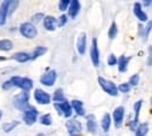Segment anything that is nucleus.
Returning a JSON list of instances; mask_svg holds the SVG:
<instances>
[{
	"label": "nucleus",
	"instance_id": "f257e3e1",
	"mask_svg": "<svg viewBox=\"0 0 152 136\" xmlns=\"http://www.w3.org/2000/svg\"><path fill=\"white\" fill-rule=\"evenodd\" d=\"M14 87H18L22 89L23 92H28L33 87V81L27 78H20V76H14L10 80Z\"/></svg>",
	"mask_w": 152,
	"mask_h": 136
},
{
	"label": "nucleus",
	"instance_id": "f03ea898",
	"mask_svg": "<svg viewBox=\"0 0 152 136\" xmlns=\"http://www.w3.org/2000/svg\"><path fill=\"white\" fill-rule=\"evenodd\" d=\"M28 99H29V95L27 92H22L18 94L17 96L13 99V104L15 108H18L20 110H26L29 106H28Z\"/></svg>",
	"mask_w": 152,
	"mask_h": 136
},
{
	"label": "nucleus",
	"instance_id": "7ed1b4c3",
	"mask_svg": "<svg viewBox=\"0 0 152 136\" xmlns=\"http://www.w3.org/2000/svg\"><path fill=\"white\" fill-rule=\"evenodd\" d=\"M20 33L27 38V39H34L38 34V31L35 28V26L31 22H25L20 26Z\"/></svg>",
	"mask_w": 152,
	"mask_h": 136
},
{
	"label": "nucleus",
	"instance_id": "20e7f679",
	"mask_svg": "<svg viewBox=\"0 0 152 136\" xmlns=\"http://www.w3.org/2000/svg\"><path fill=\"white\" fill-rule=\"evenodd\" d=\"M98 83H99V86L103 88V90H104L105 93H108L109 95H111V96H116V95H117L118 88L115 86L114 82H111V81H109V80H105V79H103V78H98Z\"/></svg>",
	"mask_w": 152,
	"mask_h": 136
},
{
	"label": "nucleus",
	"instance_id": "39448f33",
	"mask_svg": "<svg viewBox=\"0 0 152 136\" xmlns=\"http://www.w3.org/2000/svg\"><path fill=\"white\" fill-rule=\"evenodd\" d=\"M55 108L58 112V114L63 115L66 117H69L72 115L73 110H72V106L67 102V101H62V102H58V103H55Z\"/></svg>",
	"mask_w": 152,
	"mask_h": 136
},
{
	"label": "nucleus",
	"instance_id": "423d86ee",
	"mask_svg": "<svg viewBox=\"0 0 152 136\" xmlns=\"http://www.w3.org/2000/svg\"><path fill=\"white\" fill-rule=\"evenodd\" d=\"M37 117H38V110L33 107H28L23 112V121L27 124H33L37 121Z\"/></svg>",
	"mask_w": 152,
	"mask_h": 136
},
{
	"label": "nucleus",
	"instance_id": "0eeeda50",
	"mask_svg": "<svg viewBox=\"0 0 152 136\" xmlns=\"http://www.w3.org/2000/svg\"><path fill=\"white\" fill-rule=\"evenodd\" d=\"M40 81L45 86H48V87L53 86L55 83V81H56V73H55V71H48V72H46L41 76Z\"/></svg>",
	"mask_w": 152,
	"mask_h": 136
},
{
	"label": "nucleus",
	"instance_id": "6e6552de",
	"mask_svg": "<svg viewBox=\"0 0 152 136\" xmlns=\"http://www.w3.org/2000/svg\"><path fill=\"white\" fill-rule=\"evenodd\" d=\"M67 129L69 132V134L72 136H76L78 135L81 132H82V126L78 121L76 120H69L67 122Z\"/></svg>",
	"mask_w": 152,
	"mask_h": 136
},
{
	"label": "nucleus",
	"instance_id": "1a4fd4ad",
	"mask_svg": "<svg viewBox=\"0 0 152 136\" xmlns=\"http://www.w3.org/2000/svg\"><path fill=\"white\" fill-rule=\"evenodd\" d=\"M34 97H35V101L40 104H48L50 102L49 94L43 92V90H41V89H37L34 92Z\"/></svg>",
	"mask_w": 152,
	"mask_h": 136
},
{
	"label": "nucleus",
	"instance_id": "9d476101",
	"mask_svg": "<svg viewBox=\"0 0 152 136\" xmlns=\"http://www.w3.org/2000/svg\"><path fill=\"white\" fill-rule=\"evenodd\" d=\"M10 5H11V1H4L0 6V26L6 22V18L10 11Z\"/></svg>",
	"mask_w": 152,
	"mask_h": 136
},
{
	"label": "nucleus",
	"instance_id": "9b49d317",
	"mask_svg": "<svg viewBox=\"0 0 152 136\" xmlns=\"http://www.w3.org/2000/svg\"><path fill=\"white\" fill-rule=\"evenodd\" d=\"M90 57L91 61L95 66H98L99 63V52H98V46H97V40H93V46H91V51H90Z\"/></svg>",
	"mask_w": 152,
	"mask_h": 136
},
{
	"label": "nucleus",
	"instance_id": "f8f14e48",
	"mask_svg": "<svg viewBox=\"0 0 152 136\" xmlns=\"http://www.w3.org/2000/svg\"><path fill=\"white\" fill-rule=\"evenodd\" d=\"M123 118H124V108H123V107L116 108L114 112V120H115V126H116L117 128H119V127L122 126Z\"/></svg>",
	"mask_w": 152,
	"mask_h": 136
},
{
	"label": "nucleus",
	"instance_id": "ddd939ff",
	"mask_svg": "<svg viewBox=\"0 0 152 136\" xmlns=\"http://www.w3.org/2000/svg\"><path fill=\"white\" fill-rule=\"evenodd\" d=\"M86 47H87V37L84 33L80 34L78 39H77V51L80 54H84L86 53Z\"/></svg>",
	"mask_w": 152,
	"mask_h": 136
},
{
	"label": "nucleus",
	"instance_id": "4468645a",
	"mask_svg": "<svg viewBox=\"0 0 152 136\" xmlns=\"http://www.w3.org/2000/svg\"><path fill=\"white\" fill-rule=\"evenodd\" d=\"M133 12H134L136 17L140 20V21H148V15H146V13L142 10V6H140L139 2H136V4H134Z\"/></svg>",
	"mask_w": 152,
	"mask_h": 136
},
{
	"label": "nucleus",
	"instance_id": "2eb2a0df",
	"mask_svg": "<svg viewBox=\"0 0 152 136\" xmlns=\"http://www.w3.org/2000/svg\"><path fill=\"white\" fill-rule=\"evenodd\" d=\"M80 7H81V5H80V2L77 1V0H73L72 2H70V5H69V15L72 17V18H75L76 15L78 14V12H80Z\"/></svg>",
	"mask_w": 152,
	"mask_h": 136
},
{
	"label": "nucleus",
	"instance_id": "dca6fc26",
	"mask_svg": "<svg viewBox=\"0 0 152 136\" xmlns=\"http://www.w3.org/2000/svg\"><path fill=\"white\" fill-rule=\"evenodd\" d=\"M43 25H45V28L46 29L54 31L56 28V19L53 18V17H46L43 19Z\"/></svg>",
	"mask_w": 152,
	"mask_h": 136
},
{
	"label": "nucleus",
	"instance_id": "f3484780",
	"mask_svg": "<svg viewBox=\"0 0 152 136\" xmlns=\"http://www.w3.org/2000/svg\"><path fill=\"white\" fill-rule=\"evenodd\" d=\"M87 127H88V132L95 134L97 132V123H96V120L94 115H89L87 118Z\"/></svg>",
	"mask_w": 152,
	"mask_h": 136
},
{
	"label": "nucleus",
	"instance_id": "a211bd4d",
	"mask_svg": "<svg viewBox=\"0 0 152 136\" xmlns=\"http://www.w3.org/2000/svg\"><path fill=\"white\" fill-rule=\"evenodd\" d=\"M142 103H143L142 101H138L134 104V118H133V121L131 122V124H130L131 129H134V127L138 123V117H139V112H140V108H142Z\"/></svg>",
	"mask_w": 152,
	"mask_h": 136
},
{
	"label": "nucleus",
	"instance_id": "6ab92c4d",
	"mask_svg": "<svg viewBox=\"0 0 152 136\" xmlns=\"http://www.w3.org/2000/svg\"><path fill=\"white\" fill-rule=\"evenodd\" d=\"M72 106H73L74 110L77 113V115H80V116H83V115H84V108H83V104H82L81 101L74 100V101L72 102Z\"/></svg>",
	"mask_w": 152,
	"mask_h": 136
},
{
	"label": "nucleus",
	"instance_id": "aec40b11",
	"mask_svg": "<svg viewBox=\"0 0 152 136\" xmlns=\"http://www.w3.org/2000/svg\"><path fill=\"white\" fill-rule=\"evenodd\" d=\"M129 61L130 58H126V57H121L119 60L117 61L118 62V69L119 72H125L126 68H128V65H129Z\"/></svg>",
	"mask_w": 152,
	"mask_h": 136
},
{
	"label": "nucleus",
	"instance_id": "412c9836",
	"mask_svg": "<svg viewBox=\"0 0 152 136\" xmlns=\"http://www.w3.org/2000/svg\"><path fill=\"white\" fill-rule=\"evenodd\" d=\"M14 60H17L18 62H26L28 60H31L32 57L28 54V53H25V52H19V53H15L13 55Z\"/></svg>",
	"mask_w": 152,
	"mask_h": 136
},
{
	"label": "nucleus",
	"instance_id": "4be33fe9",
	"mask_svg": "<svg viewBox=\"0 0 152 136\" xmlns=\"http://www.w3.org/2000/svg\"><path fill=\"white\" fill-rule=\"evenodd\" d=\"M149 132V124L142 123L136 128V136H145Z\"/></svg>",
	"mask_w": 152,
	"mask_h": 136
},
{
	"label": "nucleus",
	"instance_id": "5701e85b",
	"mask_svg": "<svg viewBox=\"0 0 152 136\" xmlns=\"http://www.w3.org/2000/svg\"><path fill=\"white\" fill-rule=\"evenodd\" d=\"M13 48V42L11 40H0V51H11Z\"/></svg>",
	"mask_w": 152,
	"mask_h": 136
},
{
	"label": "nucleus",
	"instance_id": "b1692460",
	"mask_svg": "<svg viewBox=\"0 0 152 136\" xmlns=\"http://www.w3.org/2000/svg\"><path fill=\"white\" fill-rule=\"evenodd\" d=\"M110 123H111V118H110V115L109 114H105L103 118H102V128L104 132H108L109 128H110Z\"/></svg>",
	"mask_w": 152,
	"mask_h": 136
},
{
	"label": "nucleus",
	"instance_id": "393cba45",
	"mask_svg": "<svg viewBox=\"0 0 152 136\" xmlns=\"http://www.w3.org/2000/svg\"><path fill=\"white\" fill-rule=\"evenodd\" d=\"M18 124H19V122H17V121L11 122V123H5V124L2 126V129H4V132L10 133V132H11V130H13Z\"/></svg>",
	"mask_w": 152,
	"mask_h": 136
},
{
	"label": "nucleus",
	"instance_id": "a878e982",
	"mask_svg": "<svg viewBox=\"0 0 152 136\" xmlns=\"http://www.w3.org/2000/svg\"><path fill=\"white\" fill-rule=\"evenodd\" d=\"M46 51H47V49H46L45 47H41V46L37 47L35 51H34V53H33V55H32V59H37V58H39V57H41L42 54L46 53Z\"/></svg>",
	"mask_w": 152,
	"mask_h": 136
},
{
	"label": "nucleus",
	"instance_id": "bb28decb",
	"mask_svg": "<svg viewBox=\"0 0 152 136\" xmlns=\"http://www.w3.org/2000/svg\"><path fill=\"white\" fill-rule=\"evenodd\" d=\"M54 101H60V102H62V101H64V95H63V90L62 89H57L56 92L54 93Z\"/></svg>",
	"mask_w": 152,
	"mask_h": 136
},
{
	"label": "nucleus",
	"instance_id": "cd10ccee",
	"mask_svg": "<svg viewBox=\"0 0 152 136\" xmlns=\"http://www.w3.org/2000/svg\"><path fill=\"white\" fill-rule=\"evenodd\" d=\"M40 122H41L42 124H45V126H50V124H52V116H50L49 114H46V115L41 116Z\"/></svg>",
	"mask_w": 152,
	"mask_h": 136
},
{
	"label": "nucleus",
	"instance_id": "c85d7f7f",
	"mask_svg": "<svg viewBox=\"0 0 152 136\" xmlns=\"http://www.w3.org/2000/svg\"><path fill=\"white\" fill-rule=\"evenodd\" d=\"M117 25L113 22L111 24V27H110V29H109V38L110 39H115L116 38V35H117Z\"/></svg>",
	"mask_w": 152,
	"mask_h": 136
},
{
	"label": "nucleus",
	"instance_id": "c756f323",
	"mask_svg": "<svg viewBox=\"0 0 152 136\" xmlns=\"http://www.w3.org/2000/svg\"><path fill=\"white\" fill-rule=\"evenodd\" d=\"M118 89H119V92H122V93H128V92L130 90V85H129V83H122V85H119Z\"/></svg>",
	"mask_w": 152,
	"mask_h": 136
},
{
	"label": "nucleus",
	"instance_id": "7c9ffc66",
	"mask_svg": "<svg viewBox=\"0 0 152 136\" xmlns=\"http://www.w3.org/2000/svg\"><path fill=\"white\" fill-rule=\"evenodd\" d=\"M69 5H70L69 0H62V1H60L58 7H60V10H61V11H64V10H67V7H68Z\"/></svg>",
	"mask_w": 152,
	"mask_h": 136
},
{
	"label": "nucleus",
	"instance_id": "2f4dec72",
	"mask_svg": "<svg viewBox=\"0 0 152 136\" xmlns=\"http://www.w3.org/2000/svg\"><path fill=\"white\" fill-rule=\"evenodd\" d=\"M139 82V75L138 74H134L132 78L130 79V85L131 86H137Z\"/></svg>",
	"mask_w": 152,
	"mask_h": 136
},
{
	"label": "nucleus",
	"instance_id": "473e14b6",
	"mask_svg": "<svg viewBox=\"0 0 152 136\" xmlns=\"http://www.w3.org/2000/svg\"><path fill=\"white\" fill-rule=\"evenodd\" d=\"M108 63H109V66H114L117 63V59L115 57L114 54H110L109 55V58H108Z\"/></svg>",
	"mask_w": 152,
	"mask_h": 136
},
{
	"label": "nucleus",
	"instance_id": "72a5a7b5",
	"mask_svg": "<svg viewBox=\"0 0 152 136\" xmlns=\"http://www.w3.org/2000/svg\"><path fill=\"white\" fill-rule=\"evenodd\" d=\"M41 18H43V14H42V13H38V14L33 15V18H32V21H33V22H39Z\"/></svg>",
	"mask_w": 152,
	"mask_h": 136
},
{
	"label": "nucleus",
	"instance_id": "f704fd0d",
	"mask_svg": "<svg viewBox=\"0 0 152 136\" xmlns=\"http://www.w3.org/2000/svg\"><path fill=\"white\" fill-rule=\"evenodd\" d=\"M66 22H67V17L66 15H61L60 20H58V26H63Z\"/></svg>",
	"mask_w": 152,
	"mask_h": 136
},
{
	"label": "nucleus",
	"instance_id": "c9c22d12",
	"mask_svg": "<svg viewBox=\"0 0 152 136\" xmlns=\"http://www.w3.org/2000/svg\"><path fill=\"white\" fill-rule=\"evenodd\" d=\"M11 87H13V85H12L11 81H7V82H5V83L2 85V88H4V89H10Z\"/></svg>",
	"mask_w": 152,
	"mask_h": 136
},
{
	"label": "nucleus",
	"instance_id": "e433bc0d",
	"mask_svg": "<svg viewBox=\"0 0 152 136\" xmlns=\"http://www.w3.org/2000/svg\"><path fill=\"white\" fill-rule=\"evenodd\" d=\"M151 27H152V22L150 21L149 25H148V27H146V29H145V34H146V35H149V33H150V31H151Z\"/></svg>",
	"mask_w": 152,
	"mask_h": 136
},
{
	"label": "nucleus",
	"instance_id": "4c0bfd02",
	"mask_svg": "<svg viewBox=\"0 0 152 136\" xmlns=\"http://www.w3.org/2000/svg\"><path fill=\"white\" fill-rule=\"evenodd\" d=\"M149 51H150V59H149L148 63H149V65H152V47L150 48V49H149Z\"/></svg>",
	"mask_w": 152,
	"mask_h": 136
},
{
	"label": "nucleus",
	"instance_id": "58836bf2",
	"mask_svg": "<svg viewBox=\"0 0 152 136\" xmlns=\"http://www.w3.org/2000/svg\"><path fill=\"white\" fill-rule=\"evenodd\" d=\"M37 136H45L43 134H39V135H37Z\"/></svg>",
	"mask_w": 152,
	"mask_h": 136
},
{
	"label": "nucleus",
	"instance_id": "ea45409f",
	"mask_svg": "<svg viewBox=\"0 0 152 136\" xmlns=\"http://www.w3.org/2000/svg\"><path fill=\"white\" fill-rule=\"evenodd\" d=\"M1 116H2V113H1V112H0V118H1Z\"/></svg>",
	"mask_w": 152,
	"mask_h": 136
}]
</instances>
